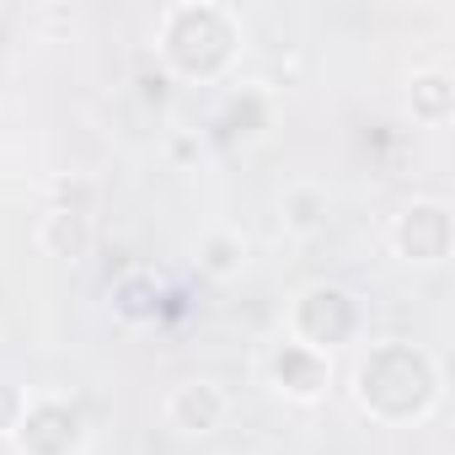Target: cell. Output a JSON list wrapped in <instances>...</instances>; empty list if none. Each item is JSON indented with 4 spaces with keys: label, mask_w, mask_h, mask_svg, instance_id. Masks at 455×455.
<instances>
[{
    "label": "cell",
    "mask_w": 455,
    "mask_h": 455,
    "mask_svg": "<svg viewBox=\"0 0 455 455\" xmlns=\"http://www.w3.org/2000/svg\"><path fill=\"white\" fill-rule=\"evenodd\" d=\"M22 412H28V391L12 386V380H0V434H6V439H12V428L22 423Z\"/></svg>",
    "instance_id": "9c48e42d"
},
{
    "label": "cell",
    "mask_w": 455,
    "mask_h": 455,
    "mask_svg": "<svg viewBox=\"0 0 455 455\" xmlns=\"http://www.w3.org/2000/svg\"><path fill=\"white\" fill-rule=\"evenodd\" d=\"M38 247L60 263H81L86 247H92V220L86 209H70V204H54L44 220H38Z\"/></svg>",
    "instance_id": "5b68a950"
},
{
    "label": "cell",
    "mask_w": 455,
    "mask_h": 455,
    "mask_svg": "<svg viewBox=\"0 0 455 455\" xmlns=\"http://www.w3.org/2000/svg\"><path fill=\"white\" fill-rule=\"evenodd\" d=\"M263 370H268V386L284 402H300V407H316L332 391V354H322L311 343H295V338L274 343V354H268Z\"/></svg>",
    "instance_id": "6da1fadb"
},
{
    "label": "cell",
    "mask_w": 455,
    "mask_h": 455,
    "mask_svg": "<svg viewBox=\"0 0 455 455\" xmlns=\"http://www.w3.org/2000/svg\"><path fill=\"white\" fill-rule=\"evenodd\" d=\"M284 225H290V231H300V236L322 231V225H327V193L311 188V182L290 188V193H284Z\"/></svg>",
    "instance_id": "52a82bcc"
},
{
    "label": "cell",
    "mask_w": 455,
    "mask_h": 455,
    "mask_svg": "<svg viewBox=\"0 0 455 455\" xmlns=\"http://www.w3.org/2000/svg\"><path fill=\"white\" fill-rule=\"evenodd\" d=\"M12 444L22 455H76L86 444V418L60 396H38L28 402L22 423L12 428Z\"/></svg>",
    "instance_id": "7a4b0ae2"
},
{
    "label": "cell",
    "mask_w": 455,
    "mask_h": 455,
    "mask_svg": "<svg viewBox=\"0 0 455 455\" xmlns=\"http://www.w3.org/2000/svg\"><path fill=\"white\" fill-rule=\"evenodd\" d=\"M407 108H412L418 124H444V118H450V76H444V70H423V76H412Z\"/></svg>",
    "instance_id": "8992f818"
},
{
    "label": "cell",
    "mask_w": 455,
    "mask_h": 455,
    "mask_svg": "<svg viewBox=\"0 0 455 455\" xmlns=\"http://www.w3.org/2000/svg\"><path fill=\"white\" fill-rule=\"evenodd\" d=\"M166 423L188 439H204L214 428H225V418H231V396H225V386L214 380H182L166 391Z\"/></svg>",
    "instance_id": "277c9868"
},
{
    "label": "cell",
    "mask_w": 455,
    "mask_h": 455,
    "mask_svg": "<svg viewBox=\"0 0 455 455\" xmlns=\"http://www.w3.org/2000/svg\"><path fill=\"white\" fill-rule=\"evenodd\" d=\"M247 263V242L242 236H214L209 247H204V268L209 274H236Z\"/></svg>",
    "instance_id": "ba28073f"
},
{
    "label": "cell",
    "mask_w": 455,
    "mask_h": 455,
    "mask_svg": "<svg viewBox=\"0 0 455 455\" xmlns=\"http://www.w3.org/2000/svg\"><path fill=\"white\" fill-rule=\"evenodd\" d=\"M391 252L402 263H444L450 258V204L418 198L391 220Z\"/></svg>",
    "instance_id": "3957f363"
}]
</instances>
